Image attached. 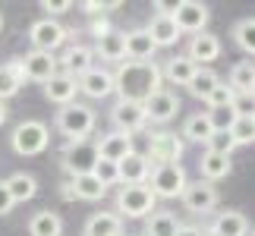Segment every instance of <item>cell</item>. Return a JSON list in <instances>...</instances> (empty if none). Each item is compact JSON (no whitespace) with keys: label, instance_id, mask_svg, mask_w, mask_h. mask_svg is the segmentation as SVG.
Returning <instances> with one entry per match:
<instances>
[{"label":"cell","instance_id":"cell-1","mask_svg":"<svg viewBox=\"0 0 255 236\" xmlns=\"http://www.w3.org/2000/svg\"><path fill=\"white\" fill-rule=\"evenodd\" d=\"M164 76H161V66L148 60V63H135V60H126V63H117L114 70V92H117V101H135L142 104L145 98H151L154 92L161 88Z\"/></svg>","mask_w":255,"mask_h":236},{"label":"cell","instance_id":"cell-2","mask_svg":"<svg viewBox=\"0 0 255 236\" xmlns=\"http://www.w3.org/2000/svg\"><path fill=\"white\" fill-rule=\"evenodd\" d=\"M54 126H57V132H60L63 139L79 142V139H88V135L95 132L98 114L88 104L73 101V104H66V107H60V111L54 114Z\"/></svg>","mask_w":255,"mask_h":236},{"label":"cell","instance_id":"cell-3","mask_svg":"<svg viewBox=\"0 0 255 236\" xmlns=\"http://www.w3.org/2000/svg\"><path fill=\"white\" fill-rule=\"evenodd\" d=\"M154 192H151V186L148 183H142V186H120L117 189V214L120 218H129V221H142V218H148V214L154 211Z\"/></svg>","mask_w":255,"mask_h":236},{"label":"cell","instance_id":"cell-4","mask_svg":"<svg viewBox=\"0 0 255 236\" xmlns=\"http://www.w3.org/2000/svg\"><path fill=\"white\" fill-rule=\"evenodd\" d=\"M101 161L98 157V139H79V142H63V173L66 180H73V176H85L95 170V164Z\"/></svg>","mask_w":255,"mask_h":236},{"label":"cell","instance_id":"cell-5","mask_svg":"<svg viewBox=\"0 0 255 236\" xmlns=\"http://www.w3.org/2000/svg\"><path fill=\"white\" fill-rule=\"evenodd\" d=\"M9 145H13L16 154L35 157L51 145V129H47V123H41V120H22V123H16L13 135H9Z\"/></svg>","mask_w":255,"mask_h":236},{"label":"cell","instance_id":"cell-6","mask_svg":"<svg viewBox=\"0 0 255 236\" xmlns=\"http://www.w3.org/2000/svg\"><path fill=\"white\" fill-rule=\"evenodd\" d=\"M66 38L70 32L60 25V19H35L28 25V41H32V51H44V54H57L60 47H66Z\"/></svg>","mask_w":255,"mask_h":236},{"label":"cell","instance_id":"cell-7","mask_svg":"<svg viewBox=\"0 0 255 236\" xmlns=\"http://www.w3.org/2000/svg\"><path fill=\"white\" fill-rule=\"evenodd\" d=\"M186 170L183 164H164V167H151L148 186L154 192V199H180L186 189Z\"/></svg>","mask_w":255,"mask_h":236},{"label":"cell","instance_id":"cell-8","mask_svg":"<svg viewBox=\"0 0 255 236\" xmlns=\"http://www.w3.org/2000/svg\"><path fill=\"white\" fill-rule=\"evenodd\" d=\"M183 151H186V142L180 139V135L161 129V132H151L145 157H148L151 167H164V164H180Z\"/></svg>","mask_w":255,"mask_h":236},{"label":"cell","instance_id":"cell-9","mask_svg":"<svg viewBox=\"0 0 255 236\" xmlns=\"http://www.w3.org/2000/svg\"><path fill=\"white\" fill-rule=\"evenodd\" d=\"M142 111H145V120L154 123V126H167L176 114H180V98H176V92H170V88H158L151 98H145L142 101Z\"/></svg>","mask_w":255,"mask_h":236},{"label":"cell","instance_id":"cell-10","mask_svg":"<svg viewBox=\"0 0 255 236\" xmlns=\"http://www.w3.org/2000/svg\"><path fill=\"white\" fill-rule=\"evenodd\" d=\"M180 202H183V208L189 214H211L214 208H218L221 195H218V186H214V183L195 180V183H186Z\"/></svg>","mask_w":255,"mask_h":236},{"label":"cell","instance_id":"cell-11","mask_svg":"<svg viewBox=\"0 0 255 236\" xmlns=\"http://www.w3.org/2000/svg\"><path fill=\"white\" fill-rule=\"evenodd\" d=\"M107 117H111L114 129L117 132H126V135H135L139 129L148 126L142 104H135V101H114V107H111V114H107Z\"/></svg>","mask_w":255,"mask_h":236},{"label":"cell","instance_id":"cell-12","mask_svg":"<svg viewBox=\"0 0 255 236\" xmlns=\"http://www.w3.org/2000/svg\"><path fill=\"white\" fill-rule=\"evenodd\" d=\"M211 19V9L199 3V0H180L176 3V13H173V22L180 32H189V35H199L205 32V25H208Z\"/></svg>","mask_w":255,"mask_h":236},{"label":"cell","instance_id":"cell-13","mask_svg":"<svg viewBox=\"0 0 255 236\" xmlns=\"http://www.w3.org/2000/svg\"><path fill=\"white\" fill-rule=\"evenodd\" d=\"M57 63H60V73L79 79V76H85L95 66V51L88 44H79V41H76V44H66L63 54L57 57Z\"/></svg>","mask_w":255,"mask_h":236},{"label":"cell","instance_id":"cell-14","mask_svg":"<svg viewBox=\"0 0 255 236\" xmlns=\"http://www.w3.org/2000/svg\"><path fill=\"white\" fill-rule=\"evenodd\" d=\"M19 63H22V73L25 79H32V82H47V79H54L60 73V63H57V54H44V51H28L25 57H19Z\"/></svg>","mask_w":255,"mask_h":236},{"label":"cell","instance_id":"cell-15","mask_svg":"<svg viewBox=\"0 0 255 236\" xmlns=\"http://www.w3.org/2000/svg\"><path fill=\"white\" fill-rule=\"evenodd\" d=\"M79 95H85L88 101H104L114 95V73L104 66H92L85 76H79Z\"/></svg>","mask_w":255,"mask_h":236},{"label":"cell","instance_id":"cell-16","mask_svg":"<svg viewBox=\"0 0 255 236\" xmlns=\"http://www.w3.org/2000/svg\"><path fill=\"white\" fill-rule=\"evenodd\" d=\"M208 236H249V221L246 214L237 208H227L221 214H214V221L205 227Z\"/></svg>","mask_w":255,"mask_h":236},{"label":"cell","instance_id":"cell-17","mask_svg":"<svg viewBox=\"0 0 255 236\" xmlns=\"http://www.w3.org/2000/svg\"><path fill=\"white\" fill-rule=\"evenodd\" d=\"M186 57L195 63V66H202V63H214L221 57V38L218 35H211V32H199V35H192L189 38V47H186Z\"/></svg>","mask_w":255,"mask_h":236},{"label":"cell","instance_id":"cell-18","mask_svg":"<svg viewBox=\"0 0 255 236\" xmlns=\"http://www.w3.org/2000/svg\"><path fill=\"white\" fill-rule=\"evenodd\" d=\"M132 135H126V132H104L101 139H98V157L101 161H114V164H120L126 154H132Z\"/></svg>","mask_w":255,"mask_h":236},{"label":"cell","instance_id":"cell-19","mask_svg":"<svg viewBox=\"0 0 255 236\" xmlns=\"http://www.w3.org/2000/svg\"><path fill=\"white\" fill-rule=\"evenodd\" d=\"M76 95H79V79L66 76V73H57L54 79H47L44 82V98L57 107H66L76 101Z\"/></svg>","mask_w":255,"mask_h":236},{"label":"cell","instance_id":"cell-20","mask_svg":"<svg viewBox=\"0 0 255 236\" xmlns=\"http://www.w3.org/2000/svg\"><path fill=\"white\" fill-rule=\"evenodd\" d=\"M82 236H123V218L117 211H95L88 214Z\"/></svg>","mask_w":255,"mask_h":236},{"label":"cell","instance_id":"cell-21","mask_svg":"<svg viewBox=\"0 0 255 236\" xmlns=\"http://www.w3.org/2000/svg\"><path fill=\"white\" fill-rule=\"evenodd\" d=\"M123 38H126V60H135V63H148V60H154L158 47H154L151 35L145 32V28L123 32Z\"/></svg>","mask_w":255,"mask_h":236},{"label":"cell","instance_id":"cell-22","mask_svg":"<svg viewBox=\"0 0 255 236\" xmlns=\"http://www.w3.org/2000/svg\"><path fill=\"white\" fill-rule=\"evenodd\" d=\"M148 176H151V164L145 154L132 151L120 161V186H142L148 183Z\"/></svg>","mask_w":255,"mask_h":236},{"label":"cell","instance_id":"cell-23","mask_svg":"<svg viewBox=\"0 0 255 236\" xmlns=\"http://www.w3.org/2000/svg\"><path fill=\"white\" fill-rule=\"evenodd\" d=\"M195 73H199V66H195L186 54H176V57H170V60L161 66V76L167 79L170 85H176V88H186V85L192 82Z\"/></svg>","mask_w":255,"mask_h":236},{"label":"cell","instance_id":"cell-24","mask_svg":"<svg viewBox=\"0 0 255 236\" xmlns=\"http://www.w3.org/2000/svg\"><path fill=\"white\" fill-rule=\"evenodd\" d=\"M25 85V73H22V63L19 57L0 63V101H9L13 95H19V88Z\"/></svg>","mask_w":255,"mask_h":236},{"label":"cell","instance_id":"cell-25","mask_svg":"<svg viewBox=\"0 0 255 236\" xmlns=\"http://www.w3.org/2000/svg\"><path fill=\"white\" fill-rule=\"evenodd\" d=\"M145 32L151 35L154 47H170V44L180 41V35H183L180 28H176L173 16H151V22L145 25Z\"/></svg>","mask_w":255,"mask_h":236},{"label":"cell","instance_id":"cell-26","mask_svg":"<svg viewBox=\"0 0 255 236\" xmlns=\"http://www.w3.org/2000/svg\"><path fill=\"white\" fill-rule=\"evenodd\" d=\"M214 135L211 129V120L208 114H189L183 120V129H180V139L183 142H195V145H208V139Z\"/></svg>","mask_w":255,"mask_h":236},{"label":"cell","instance_id":"cell-27","mask_svg":"<svg viewBox=\"0 0 255 236\" xmlns=\"http://www.w3.org/2000/svg\"><path fill=\"white\" fill-rule=\"evenodd\" d=\"M95 57H101L104 63H123L126 60V38H123V32H114L111 35H104L101 41H95Z\"/></svg>","mask_w":255,"mask_h":236},{"label":"cell","instance_id":"cell-28","mask_svg":"<svg viewBox=\"0 0 255 236\" xmlns=\"http://www.w3.org/2000/svg\"><path fill=\"white\" fill-rule=\"evenodd\" d=\"M233 170V164H230V157H224V154H214V151H205L202 154V161H199V180L205 183H218V180H227Z\"/></svg>","mask_w":255,"mask_h":236},{"label":"cell","instance_id":"cell-29","mask_svg":"<svg viewBox=\"0 0 255 236\" xmlns=\"http://www.w3.org/2000/svg\"><path fill=\"white\" fill-rule=\"evenodd\" d=\"M63 233V218L51 208L35 211L28 218V236H60Z\"/></svg>","mask_w":255,"mask_h":236},{"label":"cell","instance_id":"cell-30","mask_svg":"<svg viewBox=\"0 0 255 236\" xmlns=\"http://www.w3.org/2000/svg\"><path fill=\"white\" fill-rule=\"evenodd\" d=\"M176 230H180V218L167 208L151 211L145 218V236H176Z\"/></svg>","mask_w":255,"mask_h":236},{"label":"cell","instance_id":"cell-31","mask_svg":"<svg viewBox=\"0 0 255 236\" xmlns=\"http://www.w3.org/2000/svg\"><path fill=\"white\" fill-rule=\"evenodd\" d=\"M73 192H76V202H101L107 195V186H101L95 180V173H85V176H73L70 180Z\"/></svg>","mask_w":255,"mask_h":236},{"label":"cell","instance_id":"cell-32","mask_svg":"<svg viewBox=\"0 0 255 236\" xmlns=\"http://www.w3.org/2000/svg\"><path fill=\"white\" fill-rule=\"evenodd\" d=\"M6 189L13 195V202H32L38 195V180L32 173H13L6 180Z\"/></svg>","mask_w":255,"mask_h":236},{"label":"cell","instance_id":"cell-33","mask_svg":"<svg viewBox=\"0 0 255 236\" xmlns=\"http://www.w3.org/2000/svg\"><path fill=\"white\" fill-rule=\"evenodd\" d=\"M227 85L233 88V92H252L255 85V63L252 60H243V63H233L230 73H227Z\"/></svg>","mask_w":255,"mask_h":236},{"label":"cell","instance_id":"cell-34","mask_svg":"<svg viewBox=\"0 0 255 236\" xmlns=\"http://www.w3.org/2000/svg\"><path fill=\"white\" fill-rule=\"evenodd\" d=\"M218 85H221V76L214 73V70H208V66H199V73L192 76V82L186 85V88H189L192 98H202V101H205V98H208Z\"/></svg>","mask_w":255,"mask_h":236},{"label":"cell","instance_id":"cell-35","mask_svg":"<svg viewBox=\"0 0 255 236\" xmlns=\"http://www.w3.org/2000/svg\"><path fill=\"white\" fill-rule=\"evenodd\" d=\"M233 41H237L240 51L255 57V16L252 19H240V22L233 25Z\"/></svg>","mask_w":255,"mask_h":236},{"label":"cell","instance_id":"cell-36","mask_svg":"<svg viewBox=\"0 0 255 236\" xmlns=\"http://www.w3.org/2000/svg\"><path fill=\"white\" fill-rule=\"evenodd\" d=\"M92 173H95V180L101 186H107V189L120 186V164H114V161H98Z\"/></svg>","mask_w":255,"mask_h":236},{"label":"cell","instance_id":"cell-37","mask_svg":"<svg viewBox=\"0 0 255 236\" xmlns=\"http://www.w3.org/2000/svg\"><path fill=\"white\" fill-rule=\"evenodd\" d=\"M208 120H211V129L214 132H230L233 123H237L240 117L233 114V107H221V111H208Z\"/></svg>","mask_w":255,"mask_h":236},{"label":"cell","instance_id":"cell-38","mask_svg":"<svg viewBox=\"0 0 255 236\" xmlns=\"http://www.w3.org/2000/svg\"><path fill=\"white\" fill-rule=\"evenodd\" d=\"M233 98H237V92H233L227 82H221L208 98H205V104H208V111H221V107H230L233 104Z\"/></svg>","mask_w":255,"mask_h":236},{"label":"cell","instance_id":"cell-39","mask_svg":"<svg viewBox=\"0 0 255 236\" xmlns=\"http://www.w3.org/2000/svg\"><path fill=\"white\" fill-rule=\"evenodd\" d=\"M205 151H214V154H224V157H230L233 151H237V142H233V135L230 132H214L208 145H205Z\"/></svg>","mask_w":255,"mask_h":236},{"label":"cell","instance_id":"cell-40","mask_svg":"<svg viewBox=\"0 0 255 236\" xmlns=\"http://www.w3.org/2000/svg\"><path fill=\"white\" fill-rule=\"evenodd\" d=\"M233 114L240 117V120H255V95L252 92H240L233 98Z\"/></svg>","mask_w":255,"mask_h":236},{"label":"cell","instance_id":"cell-41","mask_svg":"<svg viewBox=\"0 0 255 236\" xmlns=\"http://www.w3.org/2000/svg\"><path fill=\"white\" fill-rule=\"evenodd\" d=\"M230 135H233V142H237V148L240 145H252L255 142V120H237Z\"/></svg>","mask_w":255,"mask_h":236},{"label":"cell","instance_id":"cell-42","mask_svg":"<svg viewBox=\"0 0 255 236\" xmlns=\"http://www.w3.org/2000/svg\"><path fill=\"white\" fill-rule=\"evenodd\" d=\"M120 6H123L120 0H111V3H101V0H85V3H82V9H85V13L92 16V19H98V16H104L107 9H120Z\"/></svg>","mask_w":255,"mask_h":236},{"label":"cell","instance_id":"cell-43","mask_svg":"<svg viewBox=\"0 0 255 236\" xmlns=\"http://www.w3.org/2000/svg\"><path fill=\"white\" fill-rule=\"evenodd\" d=\"M41 9L47 13V19H57V16L70 13L73 3H70V0H41Z\"/></svg>","mask_w":255,"mask_h":236},{"label":"cell","instance_id":"cell-44","mask_svg":"<svg viewBox=\"0 0 255 236\" xmlns=\"http://www.w3.org/2000/svg\"><path fill=\"white\" fill-rule=\"evenodd\" d=\"M88 32H92V38H95V41H101L104 35H111V32H114V25L107 22L104 16H98V19H92V25H88Z\"/></svg>","mask_w":255,"mask_h":236},{"label":"cell","instance_id":"cell-45","mask_svg":"<svg viewBox=\"0 0 255 236\" xmlns=\"http://www.w3.org/2000/svg\"><path fill=\"white\" fill-rule=\"evenodd\" d=\"M13 195H9V189H6V180H0V218H3V214H9L13 211Z\"/></svg>","mask_w":255,"mask_h":236},{"label":"cell","instance_id":"cell-46","mask_svg":"<svg viewBox=\"0 0 255 236\" xmlns=\"http://www.w3.org/2000/svg\"><path fill=\"white\" fill-rule=\"evenodd\" d=\"M176 236H205V227H199V224H180Z\"/></svg>","mask_w":255,"mask_h":236},{"label":"cell","instance_id":"cell-47","mask_svg":"<svg viewBox=\"0 0 255 236\" xmlns=\"http://www.w3.org/2000/svg\"><path fill=\"white\" fill-rule=\"evenodd\" d=\"M176 3H167V0H154V16H173Z\"/></svg>","mask_w":255,"mask_h":236},{"label":"cell","instance_id":"cell-48","mask_svg":"<svg viewBox=\"0 0 255 236\" xmlns=\"http://www.w3.org/2000/svg\"><path fill=\"white\" fill-rule=\"evenodd\" d=\"M60 195H63L66 202H76V192H73V186H70V180H63V183H60Z\"/></svg>","mask_w":255,"mask_h":236},{"label":"cell","instance_id":"cell-49","mask_svg":"<svg viewBox=\"0 0 255 236\" xmlns=\"http://www.w3.org/2000/svg\"><path fill=\"white\" fill-rule=\"evenodd\" d=\"M6 117H9V107H6V101H0V126L6 123Z\"/></svg>","mask_w":255,"mask_h":236},{"label":"cell","instance_id":"cell-50","mask_svg":"<svg viewBox=\"0 0 255 236\" xmlns=\"http://www.w3.org/2000/svg\"><path fill=\"white\" fill-rule=\"evenodd\" d=\"M0 28H3V13H0Z\"/></svg>","mask_w":255,"mask_h":236},{"label":"cell","instance_id":"cell-51","mask_svg":"<svg viewBox=\"0 0 255 236\" xmlns=\"http://www.w3.org/2000/svg\"><path fill=\"white\" fill-rule=\"evenodd\" d=\"M249 233H252V236H255V227H252V230H249Z\"/></svg>","mask_w":255,"mask_h":236},{"label":"cell","instance_id":"cell-52","mask_svg":"<svg viewBox=\"0 0 255 236\" xmlns=\"http://www.w3.org/2000/svg\"><path fill=\"white\" fill-rule=\"evenodd\" d=\"M252 95H255V85H252Z\"/></svg>","mask_w":255,"mask_h":236},{"label":"cell","instance_id":"cell-53","mask_svg":"<svg viewBox=\"0 0 255 236\" xmlns=\"http://www.w3.org/2000/svg\"><path fill=\"white\" fill-rule=\"evenodd\" d=\"M205 236H208V233H205Z\"/></svg>","mask_w":255,"mask_h":236}]
</instances>
